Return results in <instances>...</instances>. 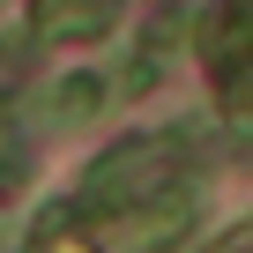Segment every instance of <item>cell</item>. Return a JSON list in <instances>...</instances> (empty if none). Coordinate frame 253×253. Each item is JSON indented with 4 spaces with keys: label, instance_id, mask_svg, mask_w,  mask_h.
Here are the masks:
<instances>
[{
    "label": "cell",
    "instance_id": "cell-1",
    "mask_svg": "<svg viewBox=\"0 0 253 253\" xmlns=\"http://www.w3.org/2000/svg\"><path fill=\"white\" fill-rule=\"evenodd\" d=\"M164 171H171V142H119V149L82 179V201H89V209H126V201L157 194Z\"/></svg>",
    "mask_w": 253,
    "mask_h": 253
},
{
    "label": "cell",
    "instance_id": "cell-4",
    "mask_svg": "<svg viewBox=\"0 0 253 253\" xmlns=\"http://www.w3.org/2000/svg\"><path fill=\"white\" fill-rule=\"evenodd\" d=\"M216 75H223V112L238 119V112H246V15H238V8L223 15V38H216Z\"/></svg>",
    "mask_w": 253,
    "mask_h": 253
},
{
    "label": "cell",
    "instance_id": "cell-7",
    "mask_svg": "<svg viewBox=\"0 0 253 253\" xmlns=\"http://www.w3.org/2000/svg\"><path fill=\"white\" fill-rule=\"evenodd\" d=\"M38 253H89V238H75V231H45Z\"/></svg>",
    "mask_w": 253,
    "mask_h": 253
},
{
    "label": "cell",
    "instance_id": "cell-3",
    "mask_svg": "<svg viewBox=\"0 0 253 253\" xmlns=\"http://www.w3.org/2000/svg\"><path fill=\"white\" fill-rule=\"evenodd\" d=\"M119 15V0H30V38L38 45H89Z\"/></svg>",
    "mask_w": 253,
    "mask_h": 253
},
{
    "label": "cell",
    "instance_id": "cell-2",
    "mask_svg": "<svg viewBox=\"0 0 253 253\" xmlns=\"http://www.w3.org/2000/svg\"><path fill=\"white\" fill-rule=\"evenodd\" d=\"M186 223H194V194H186V186H157V194H142V201H126L119 246H126V253H171V246L186 238Z\"/></svg>",
    "mask_w": 253,
    "mask_h": 253
},
{
    "label": "cell",
    "instance_id": "cell-5",
    "mask_svg": "<svg viewBox=\"0 0 253 253\" xmlns=\"http://www.w3.org/2000/svg\"><path fill=\"white\" fill-rule=\"evenodd\" d=\"M89 112H104V82H97V75H67V82L52 89V119L75 126V119H89Z\"/></svg>",
    "mask_w": 253,
    "mask_h": 253
},
{
    "label": "cell",
    "instance_id": "cell-6",
    "mask_svg": "<svg viewBox=\"0 0 253 253\" xmlns=\"http://www.w3.org/2000/svg\"><path fill=\"white\" fill-rule=\"evenodd\" d=\"M15 171H23V126H15L8 104H0V194L15 186Z\"/></svg>",
    "mask_w": 253,
    "mask_h": 253
}]
</instances>
